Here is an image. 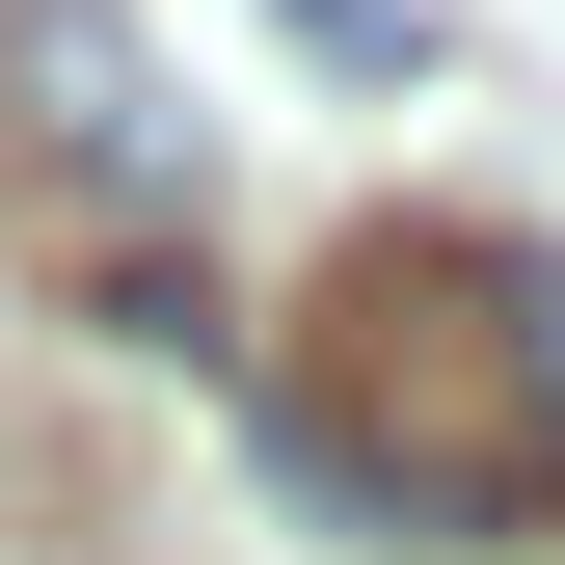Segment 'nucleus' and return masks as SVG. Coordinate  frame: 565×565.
Listing matches in <instances>:
<instances>
[{
  "mask_svg": "<svg viewBox=\"0 0 565 565\" xmlns=\"http://www.w3.org/2000/svg\"><path fill=\"white\" fill-rule=\"evenodd\" d=\"M269 431L377 539H565V243L539 216H350Z\"/></svg>",
  "mask_w": 565,
  "mask_h": 565,
  "instance_id": "nucleus-1",
  "label": "nucleus"
}]
</instances>
